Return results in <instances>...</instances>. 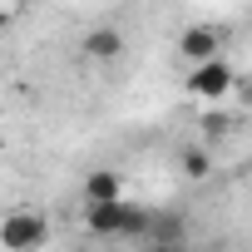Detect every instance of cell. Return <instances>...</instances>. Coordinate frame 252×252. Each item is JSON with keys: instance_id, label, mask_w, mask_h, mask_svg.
Instances as JSON below:
<instances>
[{"instance_id": "6da1fadb", "label": "cell", "mask_w": 252, "mask_h": 252, "mask_svg": "<svg viewBox=\"0 0 252 252\" xmlns=\"http://www.w3.org/2000/svg\"><path fill=\"white\" fill-rule=\"evenodd\" d=\"M154 208L129 203V198H114V203H84V227L94 237H124V242H139L149 237Z\"/></svg>"}, {"instance_id": "7a4b0ae2", "label": "cell", "mask_w": 252, "mask_h": 252, "mask_svg": "<svg viewBox=\"0 0 252 252\" xmlns=\"http://www.w3.org/2000/svg\"><path fill=\"white\" fill-rule=\"evenodd\" d=\"M50 242V218L40 208H15L0 218V247L5 252H40Z\"/></svg>"}, {"instance_id": "3957f363", "label": "cell", "mask_w": 252, "mask_h": 252, "mask_svg": "<svg viewBox=\"0 0 252 252\" xmlns=\"http://www.w3.org/2000/svg\"><path fill=\"white\" fill-rule=\"evenodd\" d=\"M237 89V69L218 55V60H208V64H193L188 69V94L193 99H208V104H218V99H227Z\"/></svg>"}, {"instance_id": "277c9868", "label": "cell", "mask_w": 252, "mask_h": 252, "mask_svg": "<svg viewBox=\"0 0 252 252\" xmlns=\"http://www.w3.org/2000/svg\"><path fill=\"white\" fill-rule=\"evenodd\" d=\"M218 45H222V35H218L213 25H188V30L178 35V55H183L188 64H208V60H218Z\"/></svg>"}, {"instance_id": "5b68a950", "label": "cell", "mask_w": 252, "mask_h": 252, "mask_svg": "<svg viewBox=\"0 0 252 252\" xmlns=\"http://www.w3.org/2000/svg\"><path fill=\"white\" fill-rule=\"evenodd\" d=\"M114 198H124V178L114 168H94L84 178V203H114Z\"/></svg>"}, {"instance_id": "8992f818", "label": "cell", "mask_w": 252, "mask_h": 252, "mask_svg": "<svg viewBox=\"0 0 252 252\" xmlns=\"http://www.w3.org/2000/svg\"><path fill=\"white\" fill-rule=\"evenodd\" d=\"M183 237H188V218H183V213H158V208H154L149 242H158V247H173V242H183Z\"/></svg>"}, {"instance_id": "52a82bcc", "label": "cell", "mask_w": 252, "mask_h": 252, "mask_svg": "<svg viewBox=\"0 0 252 252\" xmlns=\"http://www.w3.org/2000/svg\"><path fill=\"white\" fill-rule=\"evenodd\" d=\"M84 55H89V60H119V55H124V35H119L114 25H99V30L84 35Z\"/></svg>"}, {"instance_id": "ba28073f", "label": "cell", "mask_w": 252, "mask_h": 252, "mask_svg": "<svg viewBox=\"0 0 252 252\" xmlns=\"http://www.w3.org/2000/svg\"><path fill=\"white\" fill-rule=\"evenodd\" d=\"M178 168H183V178L203 183V178L213 173V154H208V149H183V154H178Z\"/></svg>"}, {"instance_id": "9c48e42d", "label": "cell", "mask_w": 252, "mask_h": 252, "mask_svg": "<svg viewBox=\"0 0 252 252\" xmlns=\"http://www.w3.org/2000/svg\"><path fill=\"white\" fill-rule=\"evenodd\" d=\"M203 129L218 139V134H232V119H222V114H208V124H203Z\"/></svg>"}, {"instance_id": "30bf717a", "label": "cell", "mask_w": 252, "mask_h": 252, "mask_svg": "<svg viewBox=\"0 0 252 252\" xmlns=\"http://www.w3.org/2000/svg\"><path fill=\"white\" fill-rule=\"evenodd\" d=\"M144 252H193V247H188V242H173V247H158V242H149Z\"/></svg>"}, {"instance_id": "8fae6325", "label": "cell", "mask_w": 252, "mask_h": 252, "mask_svg": "<svg viewBox=\"0 0 252 252\" xmlns=\"http://www.w3.org/2000/svg\"><path fill=\"white\" fill-rule=\"evenodd\" d=\"M232 94H242V99L252 104V84H242V79H237V89H232Z\"/></svg>"}, {"instance_id": "7c38bea8", "label": "cell", "mask_w": 252, "mask_h": 252, "mask_svg": "<svg viewBox=\"0 0 252 252\" xmlns=\"http://www.w3.org/2000/svg\"><path fill=\"white\" fill-rule=\"evenodd\" d=\"M10 15H15V10H5V5H0V25H5V20H10Z\"/></svg>"}]
</instances>
